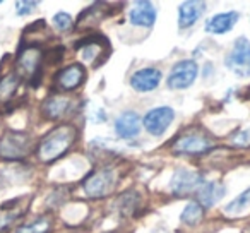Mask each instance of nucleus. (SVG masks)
<instances>
[{"instance_id": "1", "label": "nucleus", "mask_w": 250, "mask_h": 233, "mask_svg": "<svg viewBox=\"0 0 250 233\" xmlns=\"http://www.w3.org/2000/svg\"><path fill=\"white\" fill-rule=\"evenodd\" d=\"M76 129L72 126H60L43 137L38 146V158L43 163H50L65 154L76 141Z\"/></svg>"}, {"instance_id": "2", "label": "nucleus", "mask_w": 250, "mask_h": 233, "mask_svg": "<svg viewBox=\"0 0 250 233\" xmlns=\"http://www.w3.org/2000/svg\"><path fill=\"white\" fill-rule=\"evenodd\" d=\"M115 185H117V173H115V170H111V168H101V170H96L91 175H87L83 187L87 197L100 199L111 194Z\"/></svg>"}, {"instance_id": "3", "label": "nucleus", "mask_w": 250, "mask_h": 233, "mask_svg": "<svg viewBox=\"0 0 250 233\" xmlns=\"http://www.w3.org/2000/svg\"><path fill=\"white\" fill-rule=\"evenodd\" d=\"M226 67L238 77L250 76V42L243 36L235 40L233 48L226 55Z\"/></svg>"}, {"instance_id": "4", "label": "nucleus", "mask_w": 250, "mask_h": 233, "mask_svg": "<svg viewBox=\"0 0 250 233\" xmlns=\"http://www.w3.org/2000/svg\"><path fill=\"white\" fill-rule=\"evenodd\" d=\"M31 151V137L24 132H7L0 139V158L22 160Z\"/></svg>"}, {"instance_id": "5", "label": "nucleus", "mask_w": 250, "mask_h": 233, "mask_svg": "<svg viewBox=\"0 0 250 233\" xmlns=\"http://www.w3.org/2000/svg\"><path fill=\"white\" fill-rule=\"evenodd\" d=\"M199 74V67L194 60H182L171 67L170 74L167 77V86L173 91L187 89L192 86Z\"/></svg>"}, {"instance_id": "6", "label": "nucleus", "mask_w": 250, "mask_h": 233, "mask_svg": "<svg viewBox=\"0 0 250 233\" xmlns=\"http://www.w3.org/2000/svg\"><path fill=\"white\" fill-rule=\"evenodd\" d=\"M204 184V177L199 171L188 170V168H178L175 170L170 180V191L175 195H188L197 192V189Z\"/></svg>"}, {"instance_id": "7", "label": "nucleus", "mask_w": 250, "mask_h": 233, "mask_svg": "<svg viewBox=\"0 0 250 233\" xmlns=\"http://www.w3.org/2000/svg\"><path fill=\"white\" fill-rule=\"evenodd\" d=\"M212 148V143L206 134L192 130L180 136L173 144V151L180 154H201Z\"/></svg>"}, {"instance_id": "8", "label": "nucleus", "mask_w": 250, "mask_h": 233, "mask_svg": "<svg viewBox=\"0 0 250 233\" xmlns=\"http://www.w3.org/2000/svg\"><path fill=\"white\" fill-rule=\"evenodd\" d=\"M175 111L170 106H158L144 115V127L151 136H163L165 130L173 124Z\"/></svg>"}, {"instance_id": "9", "label": "nucleus", "mask_w": 250, "mask_h": 233, "mask_svg": "<svg viewBox=\"0 0 250 233\" xmlns=\"http://www.w3.org/2000/svg\"><path fill=\"white\" fill-rule=\"evenodd\" d=\"M42 60H43V53L40 48L36 46H28V48H22L18 55V70L21 76L26 77H36L40 72V67H42Z\"/></svg>"}, {"instance_id": "10", "label": "nucleus", "mask_w": 250, "mask_h": 233, "mask_svg": "<svg viewBox=\"0 0 250 233\" xmlns=\"http://www.w3.org/2000/svg\"><path fill=\"white\" fill-rule=\"evenodd\" d=\"M115 132L120 139L132 141L139 136L141 132V117L136 111L129 110L118 115V119L115 120Z\"/></svg>"}, {"instance_id": "11", "label": "nucleus", "mask_w": 250, "mask_h": 233, "mask_svg": "<svg viewBox=\"0 0 250 233\" xmlns=\"http://www.w3.org/2000/svg\"><path fill=\"white\" fill-rule=\"evenodd\" d=\"M161 70L156 67H146L141 69L130 77V86L139 93H149V91L156 89L161 83Z\"/></svg>"}, {"instance_id": "12", "label": "nucleus", "mask_w": 250, "mask_h": 233, "mask_svg": "<svg viewBox=\"0 0 250 233\" xmlns=\"http://www.w3.org/2000/svg\"><path fill=\"white\" fill-rule=\"evenodd\" d=\"M206 12V4L201 0H187L178 7V28L188 29L202 18Z\"/></svg>"}, {"instance_id": "13", "label": "nucleus", "mask_w": 250, "mask_h": 233, "mask_svg": "<svg viewBox=\"0 0 250 233\" xmlns=\"http://www.w3.org/2000/svg\"><path fill=\"white\" fill-rule=\"evenodd\" d=\"M84 77H86L84 67L81 64H72V65L65 67V69L59 72V76H57V87L62 91L77 89L84 83Z\"/></svg>"}, {"instance_id": "14", "label": "nucleus", "mask_w": 250, "mask_h": 233, "mask_svg": "<svg viewBox=\"0 0 250 233\" xmlns=\"http://www.w3.org/2000/svg\"><path fill=\"white\" fill-rule=\"evenodd\" d=\"M156 18H158V11L147 0L136 2L129 12V21L134 26H143V28H151L156 22Z\"/></svg>"}, {"instance_id": "15", "label": "nucleus", "mask_w": 250, "mask_h": 233, "mask_svg": "<svg viewBox=\"0 0 250 233\" xmlns=\"http://www.w3.org/2000/svg\"><path fill=\"white\" fill-rule=\"evenodd\" d=\"M195 194H197V202L202 208H212V206H216L226 195V189L223 184L212 180V182H204L197 189Z\"/></svg>"}, {"instance_id": "16", "label": "nucleus", "mask_w": 250, "mask_h": 233, "mask_svg": "<svg viewBox=\"0 0 250 233\" xmlns=\"http://www.w3.org/2000/svg\"><path fill=\"white\" fill-rule=\"evenodd\" d=\"M238 19H240V12L236 11L221 12V14H216L211 19H208L204 29L208 33H211V35H225V33L231 31L235 28Z\"/></svg>"}, {"instance_id": "17", "label": "nucleus", "mask_w": 250, "mask_h": 233, "mask_svg": "<svg viewBox=\"0 0 250 233\" xmlns=\"http://www.w3.org/2000/svg\"><path fill=\"white\" fill-rule=\"evenodd\" d=\"M74 108V101L70 98L63 96V94H55L50 96L48 100L43 103V113L52 120L62 119Z\"/></svg>"}, {"instance_id": "18", "label": "nucleus", "mask_w": 250, "mask_h": 233, "mask_svg": "<svg viewBox=\"0 0 250 233\" xmlns=\"http://www.w3.org/2000/svg\"><path fill=\"white\" fill-rule=\"evenodd\" d=\"M19 84H21V76L18 72L5 74L4 77H0V105L9 103L14 98Z\"/></svg>"}, {"instance_id": "19", "label": "nucleus", "mask_w": 250, "mask_h": 233, "mask_svg": "<svg viewBox=\"0 0 250 233\" xmlns=\"http://www.w3.org/2000/svg\"><path fill=\"white\" fill-rule=\"evenodd\" d=\"M247 209H250V187L247 189V191H243L240 195H236L233 201H229L228 204L225 206L223 211L228 216H240V214H243Z\"/></svg>"}, {"instance_id": "20", "label": "nucleus", "mask_w": 250, "mask_h": 233, "mask_svg": "<svg viewBox=\"0 0 250 233\" xmlns=\"http://www.w3.org/2000/svg\"><path fill=\"white\" fill-rule=\"evenodd\" d=\"M52 228V219L48 216H40L26 225L19 226L16 233H48Z\"/></svg>"}, {"instance_id": "21", "label": "nucleus", "mask_w": 250, "mask_h": 233, "mask_svg": "<svg viewBox=\"0 0 250 233\" xmlns=\"http://www.w3.org/2000/svg\"><path fill=\"white\" fill-rule=\"evenodd\" d=\"M202 216H204V208H202L199 202H188V204L184 208V211H182L180 219H182V223H185V225L194 226L201 221Z\"/></svg>"}, {"instance_id": "22", "label": "nucleus", "mask_w": 250, "mask_h": 233, "mask_svg": "<svg viewBox=\"0 0 250 233\" xmlns=\"http://www.w3.org/2000/svg\"><path fill=\"white\" fill-rule=\"evenodd\" d=\"M139 201H141L139 194L130 191V192H125V194L118 199L117 206L122 211V214H132V212L137 209V206H139Z\"/></svg>"}, {"instance_id": "23", "label": "nucleus", "mask_w": 250, "mask_h": 233, "mask_svg": "<svg viewBox=\"0 0 250 233\" xmlns=\"http://www.w3.org/2000/svg\"><path fill=\"white\" fill-rule=\"evenodd\" d=\"M53 26L55 29H59L60 33H65L69 29H72L74 22H72V18H70L67 12H59V14L53 16Z\"/></svg>"}, {"instance_id": "24", "label": "nucleus", "mask_w": 250, "mask_h": 233, "mask_svg": "<svg viewBox=\"0 0 250 233\" xmlns=\"http://www.w3.org/2000/svg\"><path fill=\"white\" fill-rule=\"evenodd\" d=\"M101 53V45L100 43H94V42H87L86 46L83 48V57L86 62H93L94 57L100 55Z\"/></svg>"}, {"instance_id": "25", "label": "nucleus", "mask_w": 250, "mask_h": 233, "mask_svg": "<svg viewBox=\"0 0 250 233\" xmlns=\"http://www.w3.org/2000/svg\"><path fill=\"white\" fill-rule=\"evenodd\" d=\"M21 216V209H12V211H2L0 212V230H5L9 225H11L12 221H14L16 218H19Z\"/></svg>"}, {"instance_id": "26", "label": "nucleus", "mask_w": 250, "mask_h": 233, "mask_svg": "<svg viewBox=\"0 0 250 233\" xmlns=\"http://www.w3.org/2000/svg\"><path fill=\"white\" fill-rule=\"evenodd\" d=\"M231 143L235 144V146H240V148L250 146V126L245 127V129H242L240 132H236L235 136H233Z\"/></svg>"}, {"instance_id": "27", "label": "nucleus", "mask_w": 250, "mask_h": 233, "mask_svg": "<svg viewBox=\"0 0 250 233\" xmlns=\"http://www.w3.org/2000/svg\"><path fill=\"white\" fill-rule=\"evenodd\" d=\"M35 7H38V2L35 0H21V2H16V12L18 16H28L35 11Z\"/></svg>"}]
</instances>
